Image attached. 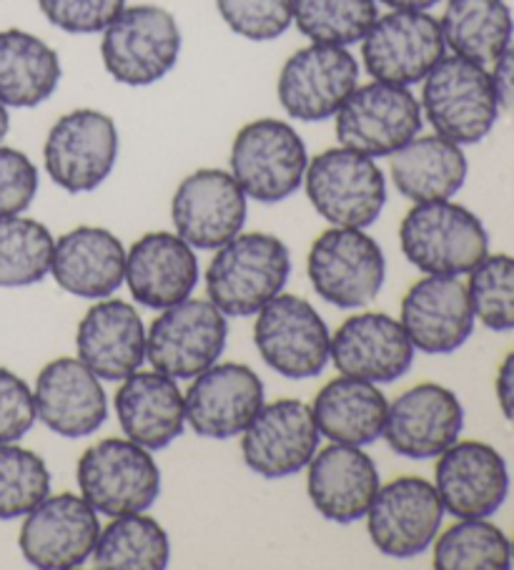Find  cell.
<instances>
[{
    "instance_id": "cell-7",
    "label": "cell",
    "mask_w": 514,
    "mask_h": 570,
    "mask_svg": "<svg viewBox=\"0 0 514 570\" xmlns=\"http://www.w3.org/2000/svg\"><path fill=\"white\" fill-rule=\"evenodd\" d=\"M309 151L289 121L256 119L234 136L229 171L249 199L279 204L304 186Z\"/></svg>"
},
{
    "instance_id": "cell-48",
    "label": "cell",
    "mask_w": 514,
    "mask_h": 570,
    "mask_svg": "<svg viewBox=\"0 0 514 570\" xmlns=\"http://www.w3.org/2000/svg\"><path fill=\"white\" fill-rule=\"evenodd\" d=\"M512 566H514V538H512Z\"/></svg>"
},
{
    "instance_id": "cell-8",
    "label": "cell",
    "mask_w": 514,
    "mask_h": 570,
    "mask_svg": "<svg viewBox=\"0 0 514 570\" xmlns=\"http://www.w3.org/2000/svg\"><path fill=\"white\" fill-rule=\"evenodd\" d=\"M306 274L314 292L336 309H362L379 297L387 259L379 242L364 229L332 226L314 239Z\"/></svg>"
},
{
    "instance_id": "cell-45",
    "label": "cell",
    "mask_w": 514,
    "mask_h": 570,
    "mask_svg": "<svg viewBox=\"0 0 514 570\" xmlns=\"http://www.w3.org/2000/svg\"><path fill=\"white\" fill-rule=\"evenodd\" d=\"M494 390H497V402L504 420L514 428V350L502 360L497 380H494Z\"/></svg>"
},
{
    "instance_id": "cell-28",
    "label": "cell",
    "mask_w": 514,
    "mask_h": 570,
    "mask_svg": "<svg viewBox=\"0 0 514 570\" xmlns=\"http://www.w3.org/2000/svg\"><path fill=\"white\" fill-rule=\"evenodd\" d=\"M51 277L71 297H113L126 279L123 244L103 226H76L56 242Z\"/></svg>"
},
{
    "instance_id": "cell-10",
    "label": "cell",
    "mask_w": 514,
    "mask_h": 570,
    "mask_svg": "<svg viewBox=\"0 0 514 570\" xmlns=\"http://www.w3.org/2000/svg\"><path fill=\"white\" fill-rule=\"evenodd\" d=\"M229 317L209 299H184L161 309L146 332V360L174 380H194L219 362Z\"/></svg>"
},
{
    "instance_id": "cell-14",
    "label": "cell",
    "mask_w": 514,
    "mask_h": 570,
    "mask_svg": "<svg viewBox=\"0 0 514 570\" xmlns=\"http://www.w3.org/2000/svg\"><path fill=\"white\" fill-rule=\"evenodd\" d=\"M447 56L439 18L429 11H389L362 38V61L374 81L414 86Z\"/></svg>"
},
{
    "instance_id": "cell-12",
    "label": "cell",
    "mask_w": 514,
    "mask_h": 570,
    "mask_svg": "<svg viewBox=\"0 0 514 570\" xmlns=\"http://www.w3.org/2000/svg\"><path fill=\"white\" fill-rule=\"evenodd\" d=\"M118 129L111 116L96 108L63 114L43 144V164L56 186L68 194H91L113 174Z\"/></svg>"
},
{
    "instance_id": "cell-15",
    "label": "cell",
    "mask_w": 514,
    "mask_h": 570,
    "mask_svg": "<svg viewBox=\"0 0 514 570\" xmlns=\"http://www.w3.org/2000/svg\"><path fill=\"white\" fill-rule=\"evenodd\" d=\"M442 520L444 505L434 483L419 475H402L379 488L367 513V530L379 553L409 560L432 548Z\"/></svg>"
},
{
    "instance_id": "cell-39",
    "label": "cell",
    "mask_w": 514,
    "mask_h": 570,
    "mask_svg": "<svg viewBox=\"0 0 514 570\" xmlns=\"http://www.w3.org/2000/svg\"><path fill=\"white\" fill-rule=\"evenodd\" d=\"M474 317L492 332L514 330V257L487 254L469 272L467 284Z\"/></svg>"
},
{
    "instance_id": "cell-20",
    "label": "cell",
    "mask_w": 514,
    "mask_h": 570,
    "mask_svg": "<svg viewBox=\"0 0 514 570\" xmlns=\"http://www.w3.org/2000/svg\"><path fill=\"white\" fill-rule=\"evenodd\" d=\"M462 430L459 397L437 382H419L389 402L382 438L399 458L437 460L459 440Z\"/></svg>"
},
{
    "instance_id": "cell-41",
    "label": "cell",
    "mask_w": 514,
    "mask_h": 570,
    "mask_svg": "<svg viewBox=\"0 0 514 570\" xmlns=\"http://www.w3.org/2000/svg\"><path fill=\"white\" fill-rule=\"evenodd\" d=\"M126 6V0H38L46 21L71 36L103 33Z\"/></svg>"
},
{
    "instance_id": "cell-21",
    "label": "cell",
    "mask_w": 514,
    "mask_h": 570,
    "mask_svg": "<svg viewBox=\"0 0 514 570\" xmlns=\"http://www.w3.org/2000/svg\"><path fill=\"white\" fill-rule=\"evenodd\" d=\"M444 513L457 520L492 518L510 495V470L502 452L480 440H457L434 468Z\"/></svg>"
},
{
    "instance_id": "cell-19",
    "label": "cell",
    "mask_w": 514,
    "mask_h": 570,
    "mask_svg": "<svg viewBox=\"0 0 514 570\" xmlns=\"http://www.w3.org/2000/svg\"><path fill=\"white\" fill-rule=\"evenodd\" d=\"M264 402V382L249 365L216 362L184 392L186 425L206 440L239 438Z\"/></svg>"
},
{
    "instance_id": "cell-26",
    "label": "cell",
    "mask_w": 514,
    "mask_h": 570,
    "mask_svg": "<svg viewBox=\"0 0 514 570\" xmlns=\"http://www.w3.org/2000/svg\"><path fill=\"white\" fill-rule=\"evenodd\" d=\"M201 279L196 249L174 232H148L126 252V284L148 309H168L189 299Z\"/></svg>"
},
{
    "instance_id": "cell-3",
    "label": "cell",
    "mask_w": 514,
    "mask_h": 570,
    "mask_svg": "<svg viewBox=\"0 0 514 570\" xmlns=\"http://www.w3.org/2000/svg\"><path fill=\"white\" fill-rule=\"evenodd\" d=\"M181 46V28L174 13L154 3L126 6L101 33L108 76L131 88L164 81L179 63Z\"/></svg>"
},
{
    "instance_id": "cell-1",
    "label": "cell",
    "mask_w": 514,
    "mask_h": 570,
    "mask_svg": "<svg viewBox=\"0 0 514 570\" xmlns=\"http://www.w3.org/2000/svg\"><path fill=\"white\" fill-rule=\"evenodd\" d=\"M291 277V252L274 234H239L206 269V297L226 317H254L264 304L284 292Z\"/></svg>"
},
{
    "instance_id": "cell-23",
    "label": "cell",
    "mask_w": 514,
    "mask_h": 570,
    "mask_svg": "<svg viewBox=\"0 0 514 570\" xmlns=\"http://www.w3.org/2000/svg\"><path fill=\"white\" fill-rule=\"evenodd\" d=\"M399 322L414 350L444 357L467 345L477 317L459 277L427 274L404 294Z\"/></svg>"
},
{
    "instance_id": "cell-38",
    "label": "cell",
    "mask_w": 514,
    "mask_h": 570,
    "mask_svg": "<svg viewBox=\"0 0 514 570\" xmlns=\"http://www.w3.org/2000/svg\"><path fill=\"white\" fill-rule=\"evenodd\" d=\"M51 495V470L38 452L18 442H0V520L31 513Z\"/></svg>"
},
{
    "instance_id": "cell-35",
    "label": "cell",
    "mask_w": 514,
    "mask_h": 570,
    "mask_svg": "<svg viewBox=\"0 0 514 570\" xmlns=\"http://www.w3.org/2000/svg\"><path fill=\"white\" fill-rule=\"evenodd\" d=\"M56 239L46 224L31 216L0 219V287H31L51 274Z\"/></svg>"
},
{
    "instance_id": "cell-11",
    "label": "cell",
    "mask_w": 514,
    "mask_h": 570,
    "mask_svg": "<svg viewBox=\"0 0 514 570\" xmlns=\"http://www.w3.org/2000/svg\"><path fill=\"white\" fill-rule=\"evenodd\" d=\"M254 345L276 375L312 380L329 365L332 332L312 302L281 292L256 312Z\"/></svg>"
},
{
    "instance_id": "cell-24",
    "label": "cell",
    "mask_w": 514,
    "mask_h": 570,
    "mask_svg": "<svg viewBox=\"0 0 514 570\" xmlns=\"http://www.w3.org/2000/svg\"><path fill=\"white\" fill-rule=\"evenodd\" d=\"M382 488L379 468L357 445L332 442L316 450L306 465V493L316 513L336 525H352L367 518Z\"/></svg>"
},
{
    "instance_id": "cell-29",
    "label": "cell",
    "mask_w": 514,
    "mask_h": 570,
    "mask_svg": "<svg viewBox=\"0 0 514 570\" xmlns=\"http://www.w3.org/2000/svg\"><path fill=\"white\" fill-rule=\"evenodd\" d=\"M116 417L123 435L146 450H164L186 430V405L179 380L164 372L136 370L116 392Z\"/></svg>"
},
{
    "instance_id": "cell-37",
    "label": "cell",
    "mask_w": 514,
    "mask_h": 570,
    "mask_svg": "<svg viewBox=\"0 0 514 570\" xmlns=\"http://www.w3.org/2000/svg\"><path fill=\"white\" fill-rule=\"evenodd\" d=\"M377 18V0H294V26L312 43H362Z\"/></svg>"
},
{
    "instance_id": "cell-25",
    "label": "cell",
    "mask_w": 514,
    "mask_h": 570,
    "mask_svg": "<svg viewBox=\"0 0 514 570\" xmlns=\"http://www.w3.org/2000/svg\"><path fill=\"white\" fill-rule=\"evenodd\" d=\"M36 415L58 438L81 440L101 430L108 417V397L78 357H56L36 377Z\"/></svg>"
},
{
    "instance_id": "cell-4",
    "label": "cell",
    "mask_w": 514,
    "mask_h": 570,
    "mask_svg": "<svg viewBox=\"0 0 514 570\" xmlns=\"http://www.w3.org/2000/svg\"><path fill=\"white\" fill-rule=\"evenodd\" d=\"M422 116L434 134L459 146L487 139L500 119L497 96L487 66L444 56L422 81Z\"/></svg>"
},
{
    "instance_id": "cell-43",
    "label": "cell",
    "mask_w": 514,
    "mask_h": 570,
    "mask_svg": "<svg viewBox=\"0 0 514 570\" xmlns=\"http://www.w3.org/2000/svg\"><path fill=\"white\" fill-rule=\"evenodd\" d=\"M33 390L23 377L0 367V442H18L36 425Z\"/></svg>"
},
{
    "instance_id": "cell-34",
    "label": "cell",
    "mask_w": 514,
    "mask_h": 570,
    "mask_svg": "<svg viewBox=\"0 0 514 570\" xmlns=\"http://www.w3.org/2000/svg\"><path fill=\"white\" fill-rule=\"evenodd\" d=\"M171 560L164 525L146 513L116 515L101 528L91 563L101 570H161Z\"/></svg>"
},
{
    "instance_id": "cell-42",
    "label": "cell",
    "mask_w": 514,
    "mask_h": 570,
    "mask_svg": "<svg viewBox=\"0 0 514 570\" xmlns=\"http://www.w3.org/2000/svg\"><path fill=\"white\" fill-rule=\"evenodd\" d=\"M38 186H41V174L31 156L0 144V219L31 209Z\"/></svg>"
},
{
    "instance_id": "cell-44",
    "label": "cell",
    "mask_w": 514,
    "mask_h": 570,
    "mask_svg": "<svg viewBox=\"0 0 514 570\" xmlns=\"http://www.w3.org/2000/svg\"><path fill=\"white\" fill-rule=\"evenodd\" d=\"M490 76L500 114H507L510 119H514V43H510L507 51L492 63Z\"/></svg>"
},
{
    "instance_id": "cell-16",
    "label": "cell",
    "mask_w": 514,
    "mask_h": 570,
    "mask_svg": "<svg viewBox=\"0 0 514 570\" xmlns=\"http://www.w3.org/2000/svg\"><path fill=\"white\" fill-rule=\"evenodd\" d=\"M249 214V196L224 169H199L176 186L171 222L196 252H216L239 237Z\"/></svg>"
},
{
    "instance_id": "cell-46",
    "label": "cell",
    "mask_w": 514,
    "mask_h": 570,
    "mask_svg": "<svg viewBox=\"0 0 514 570\" xmlns=\"http://www.w3.org/2000/svg\"><path fill=\"white\" fill-rule=\"evenodd\" d=\"M377 3L387 6L389 11H432L442 0H377Z\"/></svg>"
},
{
    "instance_id": "cell-17",
    "label": "cell",
    "mask_w": 514,
    "mask_h": 570,
    "mask_svg": "<svg viewBox=\"0 0 514 570\" xmlns=\"http://www.w3.org/2000/svg\"><path fill=\"white\" fill-rule=\"evenodd\" d=\"M98 535L101 520L86 498L58 493L43 498L23 515L18 546L33 568L71 570L91 560Z\"/></svg>"
},
{
    "instance_id": "cell-47",
    "label": "cell",
    "mask_w": 514,
    "mask_h": 570,
    "mask_svg": "<svg viewBox=\"0 0 514 570\" xmlns=\"http://www.w3.org/2000/svg\"><path fill=\"white\" fill-rule=\"evenodd\" d=\"M8 131H11V114H8V108L0 104V144L6 141Z\"/></svg>"
},
{
    "instance_id": "cell-27",
    "label": "cell",
    "mask_w": 514,
    "mask_h": 570,
    "mask_svg": "<svg viewBox=\"0 0 514 570\" xmlns=\"http://www.w3.org/2000/svg\"><path fill=\"white\" fill-rule=\"evenodd\" d=\"M78 360L106 382H121L146 362V327L131 302L106 297L83 314L76 330Z\"/></svg>"
},
{
    "instance_id": "cell-6",
    "label": "cell",
    "mask_w": 514,
    "mask_h": 570,
    "mask_svg": "<svg viewBox=\"0 0 514 570\" xmlns=\"http://www.w3.org/2000/svg\"><path fill=\"white\" fill-rule=\"evenodd\" d=\"M304 189L324 222L367 229L387 206V176L377 159L347 146H334L309 159Z\"/></svg>"
},
{
    "instance_id": "cell-33",
    "label": "cell",
    "mask_w": 514,
    "mask_h": 570,
    "mask_svg": "<svg viewBox=\"0 0 514 570\" xmlns=\"http://www.w3.org/2000/svg\"><path fill=\"white\" fill-rule=\"evenodd\" d=\"M439 28L452 56L490 66L512 43L514 16L507 0H447Z\"/></svg>"
},
{
    "instance_id": "cell-9",
    "label": "cell",
    "mask_w": 514,
    "mask_h": 570,
    "mask_svg": "<svg viewBox=\"0 0 514 570\" xmlns=\"http://www.w3.org/2000/svg\"><path fill=\"white\" fill-rule=\"evenodd\" d=\"M422 104L409 86L359 83L334 116L336 139L347 149L384 159L422 134Z\"/></svg>"
},
{
    "instance_id": "cell-31",
    "label": "cell",
    "mask_w": 514,
    "mask_h": 570,
    "mask_svg": "<svg viewBox=\"0 0 514 570\" xmlns=\"http://www.w3.org/2000/svg\"><path fill=\"white\" fill-rule=\"evenodd\" d=\"M389 402L374 382L334 377L316 392L312 415L322 438L342 445L367 448L384 435Z\"/></svg>"
},
{
    "instance_id": "cell-2",
    "label": "cell",
    "mask_w": 514,
    "mask_h": 570,
    "mask_svg": "<svg viewBox=\"0 0 514 570\" xmlns=\"http://www.w3.org/2000/svg\"><path fill=\"white\" fill-rule=\"evenodd\" d=\"M402 254L434 277H464L490 254V234L467 206L452 199L414 204L399 226Z\"/></svg>"
},
{
    "instance_id": "cell-18",
    "label": "cell",
    "mask_w": 514,
    "mask_h": 570,
    "mask_svg": "<svg viewBox=\"0 0 514 570\" xmlns=\"http://www.w3.org/2000/svg\"><path fill=\"white\" fill-rule=\"evenodd\" d=\"M322 442L312 405L302 400L264 402L249 428L241 432L246 468L266 480L291 478L306 470Z\"/></svg>"
},
{
    "instance_id": "cell-13",
    "label": "cell",
    "mask_w": 514,
    "mask_h": 570,
    "mask_svg": "<svg viewBox=\"0 0 514 570\" xmlns=\"http://www.w3.org/2000/svg\"><path fill=\"white\" fill-rule=\"evenodd\" d=\"M362 66L347 46L309 43L286 58L276 96L294 121L319 124L334 119L342 104L359 86Z\"/></svg>"
},
{
    "instance_id": "cell-22",
    "label": "cell",
    "mask_w": 514,
    "mask_h": 570,
    "mask_svg": "<svg viewBox=\"0 0 514 570\" xmlns=\"http://www.w3.org/2000/svg\"><path fill=\"white\" fill-rule=\"evenodd\" d=\"M417 350L402 322L384 312H362L344 320L332 334L329 362L339 375L387 385L402 380L414 365Z\"/></svg>"
},
{
    "instance_id": "cell-5",
    "label": "cell",
    "mask_w": 514,
    "mask_h": 570,
    "mask_svg": "<svg viewBox=\"0 0 514 570\" xmlns=\"http://www.w3.org/2000/svg\"><path fill=\"white\" fill-rule=\"evenodd\" d=\"M76 480L86 503L106 518L146 513L161 495V468L151 450L128 438H106L88 448Z\"/></svg>"
},
{
    "instance_id": "cell-40",
    "label": "cell",
    "mask_w": 514,
    "mask_h": 570,
    "mask_svg": "<svg viewBox=\"0 0 514 570\" xmlns=\"http://www.w3.org/2000/svg\"><path fill=\"white\" fill-rule=\"evenodd\" d=\"M229 31L254 43L281 38L294 26V0H216Z\"/></svg>"
},
{
    "instance_id": "cell-30",
    "label": "cell",
    "mask_w": 514,
    "mask_h": 570,
    "mask_svg": "<svg viewBox=\"0 0 514 570\" xmlns=\"http://www.w3.org/2000/svg\"><path fill=\"white\" fill-rule=\"evenodd\" d=\"M389 174L397 191L412 204L444 202L462 191L469 161L464 146L439 134L414 136L389 156Z\"/></svg>"
},
{
    "instance_id": "cell-36",
    "label": "cell",
    "mask_w": 514,
    "mask_h": 570,
    "mask_svg": "<svg viewBox=\"0 0 514 570\" xmlns=\"http://www.w3.org/2000/svg\"><path fill=\"white\" fill-rule=\"evenodd\" d=\"M432 566L439 570H507L512 540L487 518L457 520L434 540Z\"/></svg>"
},
{
    "instance_id": "cell-32",
    "label": "cell",
    "mask_w": 514,
    "mask_h": 570,
    "mask_svg": "<svg viewBox=\"0 0 514 570\" xmlns=\"http://www.w3.org/2000/svg\"><path fill=\"white\" fill-rule=\"evenodd\" d=\"M61 56L43 38L21 28L0 31V104L6 108H36L58 91Z\"/></svg>"
}]
</instances>
